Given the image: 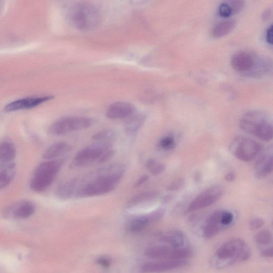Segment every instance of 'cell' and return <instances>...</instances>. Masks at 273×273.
Wrapping results in <instances>:
<instances>
[{"instance_id": "obj_26", "label": "cell", "mask_w": 273, "mask_h": 273, "mask_svg": "<svg viewBox=\"0 0 273 273\" xmlns=\"http://www.w3.org/2000/svg\"><path fill=\"white\" fill-rule=\"evenodd\" d=\"M152 223L149 215L136 217L130 222L129 229L132 232L138 233L144 230Z\"/></svg>"}, {"instance_id": "obj_15", "label": "cell", "mask_w": 273, "mask_h": 273, "mask_svg": "<svg viewBox=\"0 0 273 273\" xmlns=\"http://www.w3.org/2000/svg\"><path fill=\"white\" fill-rule=\"evenodd\" d=\"M35 211L34 205L30 201H23L12 205L6 210L9 216L18 219H23L31 217Z\"/></svg>"}, {"instance_id": "obj_7", "label": "cell", "mask_w": 273, "mask_h": 273, "mask_svg": "<svg viewBox=\"0 0 273 273\" xmlns=\"http://www.w3.org/2000/svg\"><path fill=\"white\" fill-rule=\"evenodd\" d=\"M111 147L112 144L94 142L83 148L76 154L70 164V168H80L93 162L97 163L100 158L105 152L111 149Z\"/></svg>"}, {"instance_id": "obj_21", "label": "cell", "mask_w": 273, "mask_h": 273, "mask_svg": "<svg viewBox=\"0 0 273 273\" xmlns=\"http://www.w3.org/2000/svg\"><path fill=\"white\" fill-rule=\"evenodd\" d=\"M16 150L12 142L4 141L0 142V166L13 163Z\"/></svg>"}, {"instance_id": "obj_2", "label": "cell", "mask_w": 273, "mask_h": 273, "mask_svg": "<svg viewBox=\"0 0 273 273\" xmlns=\"http://www.w3.org/2000/svg\"><path fill=\"white\" fill-rule=\"evenodd\" d=\"M251 256L250 249L244 240L231 239L219 247L215 254L218 268H227L236 263L248 260Z\"/></svg>"}, {"instance_id": "obj_28", "label": "cell", "mask_w": 273, "mask_h": 273, "mask_svg": "<svg viewBox=\"0 0 273 273\" xmlns=\"http://www.w3.org/2000/svg\"><path fill=\"white\" fill-rule=\"evenodd\" d=\"M256 135L258 137L263 141H269L273 138V127L270 123L266 122L260 126L257 130Z\"/></svg>"}, {"instance_id": "obj_24", "label": "cell", "mask_w": 273, "mask_h": 273, "mask_svg": "<svg viewBox=\"0 0 273 273\" xmlns=\"http://www.w3.org/2000/svg\"><path fill=\"white\" fill-rule=\"evenodd\" d=\"M15 174L16 165L14 163L0 166V190L9 185Z\"/></svg>"}, {"instance_id": "obj_12", "label": "cell", "mask_w": 273, "mask_h": 273, "mask_svg": "<svg viewBox=\"0 0 273 273\" xmlns=\"http://www.w3.org/2000/svg\"><path fill=\"white\" fill-rule=\"evenodd\" d=\"M231 65L237 72H250L255 67L256 61L250 53L247 51L237 52L231 59Z\"/></svg>"}, {"instance_id": "obj_9", "label": "cell", "mask_w": 273, "mask_h": 273, "mask_svg": "<svg viewBox=\"0 0 273 273\" xmlns=\"http://www.w3.org/2000/svg\"><path fill=\"white\" fill-rule=\"evenodd\" d=\"M223 194V188L218 186L207 189L190 204L187 212H192L216 203Z\"/></svg>"}, {"instance_id": "obj_3", "label": "cell", "mask_w": 273, "mask_h": 273, "mask_svg": "<svg viewBox=\"0 0 273 273\" xmlns=\"http://www.w3.org/2000/svg\"><path fill=\"white\" fill-rule=\"evenodd\" d=\"M69 19L79 30L91 31L97 28L101 22V14L96 6L90 3L76 4L69 9Z\"/></svg>"}, {"instance_id": "obj_27", "label": "cell", "mask_w": 273, "mask_h": 273, "mask_svg": "<svg viewBox=\"0 0 273 273\" xmlns=\"http://www.w3.org/2000/svg\"><path fill=\"white\" fill-rule=\"evenodd\" d=\"M116 137V133L112 129H105L95 134L92 139L95 142L112 144Z\"/></svg>"}, {"instance_id": "obj_25", "label": "cell", "mask_w": 273, "mask_h": 273, "mask_svg": "<svg viewBox=\"0 0 273 273\" xmlns=\"http://www.w3.org/2000/svg\"><path fill=\"white\" fill-rule=\"evenodd\" d=\"M158 195V193L156 191H146L140 193L134 196L129 200L126 205L127 207L129 209L132 208V207L157 198Z\"/></svg>"}, {"instance_id": "obj_37", "label": "cell", "mask_w": 273, "mask_h": 273, "mask_svg": "<svg viewBox=\"0 0 273 273\" xmlns=\"http://www.w3.org/2000/svg\"><path fill=\"white\" fill-rule=\"evenodd\" d=\"M264 224V221L262 219L255 218L252 219L250 222V228L251 230H257L262 228Z\"/></svg>"}, {"instance_id": "obj_33", "label": "cell", "mask_w": 273, "mask_h": 273, "mask_svg": "<svg viewBox=\"0 0 273 273\" xmlns=\"http://www.w3.org/2000/svg\"><path fill=\"white\" fill-rule=\"evenodd\" d=\"M174 139L170 136H166L159 142V146L164 150L171 149V148L174 147Z\"/></svg>"}, {"instance_id": "obj_20", "label": "cell", "mask_w": 273, "mask_h": 273, "mask_svg": "<svg viewBox=\"0 0 273 273\" xmlns=\"http://www.w3.org/2000/svg\"><path fill=\"white\" fill-rule=\"evenodd\" d=\"M72 147L64 141H58L51 145L45 152L43 157L47 160H53L69 152Z\"/></svg>"}, {"instance_id": "obj_16", "label": "cell", "mask_w": 273, "mask_h": 273, "mask_svg": "<svg viewBox=\"0 0 273 273\" xmlns=\"http://www.w3.org/2000/svg\"><path fill=\"white\" fill-rule=\"evenodd\" d=\"M222 211H217L207 219L203 229V236L206 239H211L225 228L221 223Z\"/></svg>"}, {"instance_id": "obj_6", "label": "cell", "mask_w": 273, "mask_h": 273, "mask_svg": "<svg viewBox=\"0 0 273 273\" xmlns=\"http://www.w3.org/2000/svg\"><path fill=\"white\" fill-rule=\"evenodd\" d=\"M145 255L157 260H181L191 257L193 251L187 246L175 248L165 245L154 246L146 249Z\"/></svg>"}, {"instance_id": "obj_4", "label": "cell", "mask_w": 273, "mask_h": 273, "mask_svg": "<svg viewBox=\"0 0 273 273\" xmlns=\"http://www.w3.org/2000/svg\"><path fill=\"white\" fill-rule=\"evenodd\" d=\"M63 159H53L40 164L35 170L30 187L35 192H42L48 188L61 170Z\"/></svg>"}, {"instance_id": "obj_39", "label": "cell", "mask_w": 273, "mask_h": 273, "mask_svg": "<svg viewBox=\"0 0 273 273\" xmlns=\"http://www.w3.org/2000/svg\"><path fill=\"white\" fill-rule=\"evenodd\" d=\"M149 180V177L147 175H142L135 183V187H139L144 185Z\"/></svg>"}, {"instance_id": "obj_13", "label": "cell", "mask_w": 273, "mask_h": 273, "mask_svg": "<svg viewBox=\"0 0 273 273\" xmlns=\"http://www.w3.org/2000/svg\"><path fill=\"white\" fill-rule=\"evenodd\" d=\"M136 111L135 107L126 102H117L112 104L106 112V115L110 119L127 118Z\"/></svg>"}, {"instance_id": "obj_29", "label": "cell", "mask_w": 273, "mask_h": 273, "mask_svg": "<svg viewBox=\"0 0 273 273\" xmlns=\"http://www.w3.org/2000/svg\"><path fill=\"white\" fill-rule=\"evenodd\" d=\"M146 167L153 176H158L163 173L165 170L164 164L158 162L156 159H150L146 163Z\"/></svg>"}, {"instance_id": "obj_31", "label": "cell", "mask_w": 273, "mask_h": 273, "mask_svg": "<svg viewBox=\"0 0 273 273\" xmlns=\"http://www.w3.org/2000/svg\"><path fill=\"white\" fill-rule=\"evenodd\" d=\"M234 215L232 213L228 211H222L221 223L224 228L228 227L233 222Z\"/></svg>"}, {"instance_id": "obj_40", "label": "cell", "mask_w": 273, "mask_h": 273, "mask_svg": "<svg viewBox=\"0 0 273 273\" xmlns=\"http://www.w3.org/2000/svg\"><path fill=\"white\" fill-rule=\"evenodd\" d=\"M266 39L267 43L269 44L273 45V25H271L266 31Z\"/></svg>"}, {"instance_id": "obj_32", "label": "cell", "mask_w": 273, "mask_h": 273, "mask_svg": "<svg viewBox=\"0 0 273 273\" xmlns=\"http://www.w3.org/2000/svg\"><path fill=\"white\" fill-rule=\"evenodd\" d=\"M219 15L223 17H228L232 15V11L228 2L223 3L218 9Z\"/></svg>"}, {"instance_id": "obj_8", "label": "cell", "mask_w": 273, "mask_h": 273, "mask_svg": "<svg viewBox=\"0 0 273 273\" xmlns=\"http://www.w3.org/2000/svg\"><path fill=\"white\" fill-rule=\"evenodd\" d=\"M260 146L256 141L249 138L238 136L235 138L229 146L231 153L242 161H252L260 151Z\"/></svg>"}, {"instance_id": "obj_43", "label": "cell", "mask_w": 273, "mask_h": 273, "mask_svg": "<svg viewBox=\"0 0 273 273\" xmlns=\"http://www.w3.org/2000/svg\"><path fill=\"white\" fill-rule=\"evenodd\" d=\"M201 175L199 174H196V176L195 177V180L196 182H198L199 181H200V180L201 179Z\"/></svg>"}, {"instance_id": "obj_5", "label": "cell", "mask_w": 273, "mask_h": 273, "mask_svg": "<svg viewBox=\"0 0 273 273\" xmlns=\"http://www.w3.org/2000/svg\"><path fill=\"white\" fill-rule=\"evenodd\" d=\"M92 118L84 116H66L59 118L49 126L48 132L53 136H61L90 128Z\"/></svg>"}, {"instance_id": "obj_18", "label": "cell", "mask_w": 273, "mask_h": 273, "mask_svg": "<svg viewBox=\"0 0 273 273\" xmlns=\"http://www.w3.org/2000/svg\"><path fill=\"white\" fill-rule=\"evenodd\" d=\"M146 120V115L144 113L136 111L131 116L127 118L124 126L126 133L134 135L138 132L143 126Z\"/></svg>"}, {"instance_id": "obj_17", "label": "cell", "mask_w": 273, "mask_h": 273, "mask_svg": "<svg viewBox=\"0 0 273 273\" xmlns=\"http://www.w3.org/2000/svg\"><path fill=\"white\" fill-rule=\"evenodd\" d=\"M79 183V179L74 178L65 182L57 188L56 191V197L62 200L69 199L74 195Z\"/></svg>"}, {"instance_id": "obj_41", "label": "cell", "mask_w": 273, "mask_h": 273, "mask_svg": "<svg viewBox=\"0 0 273 273\" xmlns=\"http://www.w3.org/2000/svg\"><path fill=\"white\" fill-rule=\"evenodd\" d=\"M262 256L265 258H271L273 257V250L272 247L264 249L261 252Z\"/></svg>"}, {"instance_id": "obj_38", "label": "cell", "mask_w": 273, "mask_h": 273, "mask_svg": "<svg viewBox=\"0 0 273 273\" xmlns=\"http://www.w3.org/2000/svg\"><path fill=\"white\" fill-rule=\"evenodd\" d=\"M97 263L105 268H108L110 266L111 262L108 258L101 257L97 260Z\"/></svg>"}, {"instance_id": "obj_42", "label": "cell", "mask_w": 273, "mask_h": 273, "mask_svg": "<svg viewBox=\"0 0 273 273\" xmlns=\"http://www.w3.org/2000/svg\"><path fill=\"white\" fill-rule=\"evenodd\" d=\"M225 180L229 182H233L235 179V175L233 173H229L225 177Z\"/></svg>"}, {"instance_id": "obj_22", "label": "cell", "mask_w": 273, "mask_h": 273, "mask_svg": "<svg viewBox=\"0 0 273 273\" xmlns=\"http://www.w3.org/2000/svg\"><path fill=\"white\" fill-rule=\"evenodd\" d=\"M255 170L259 178H264L271 174L273 171L272 155H264L261 157L255 164Z\"/></svg>"}, {"instance_id": "obj_11", "label": "cell", "mask_w": 273, "mask_h": 273, "mask_svg": "<svg viewBox=\"0 0 273 273\" xmlns=\"http://www.w3.org/2000/svg\"><path fill=\"white\" fill-rule=\"evenodd\" d=\"M187 264L186 260H158L144 264L141 271L144 273H162L182 268Z\"/></svg>"}, {"instance_id": "obj_34", "label": "cell", "mask_w": 273, "mask_h": 273, "mask_svg": "<svg viewBox=\"0 0 273 273\" xmlns=\"http://www.w3.org/2000/svg\"><path fill=\"white\" fill-rule=\"evenodd\" d=\"M230 5L232 14L239 13L245 7V2L242 1H231L228 2Z\"/></svg>"}, {"instance_id": "obj_1", "label": "cell", "mask_w": 273, "mask_h": 273, "mask_svg": "<svg viewBox=\"0 0 273 273\" xmlns=\"http://www.w3.org/2000/svg\"><path fill=\"white\" fill-rule=\"evenodd\" d=\"M125 171L122 164H112L96 171L86 178L74 195L76 198H86L104 195L114 190Z\"/></svg>"}, {"instance_id": "obj_19", "label": "cell", "mask_w": 273, "mask_h": 273, "mask_svg": "<svg viewBox=\"0 0 273 273\" xmlns=\"http://www.w3.org/2000/svg\"><path fill=\"white\" fill-rule=\"evenodd\" d=\"M161 240L173 247H186V237L182 231L179 230H171L167 231L162 235Z\"/></svg>"}, {"instance_id": "obj_14", "label": "cell", "mask_w": 273, "mask_h": 273, "mask_svg": "<svg viewBox=\"0 0 273 273\" xmlns=\"http://www.w3.org/2000/svg\"><path fill=\"white\" fill-rule=\"evenodd\" d=\"M52 98L51 96L33 97L20 99L6 105L4 110L13 112L35 108Z\"/></svg>"}, {"instance_id": "obj_44", "label": "cell", "mask_w": 273, "mask_h": 273, "mask_svg": "<svg viewBox=\"0 0 273 273\" xmlns=\"http://www.w3.org/2000/svg\"><path fill=\"white\" fill-rule=\"evenodd\" d=\"M171 198V197H168H168H166L163 199L164 203H167V202H168V201H170V200H171V199H170Z\"/></svg>"}, {"instance_id": "obj_30", "label": "cell", "mask_w": 273, "mask_h": 273, "mask_svg": "<svg viewBox=\"0 0 273 273\" xmlns=\"http://www.w3.org/2000/svg\"><path fill=\"white\" fill-rule=\"evenodd\" d=\"M256 241L260 246L268 245L272 241V233L267 230L260 231L256 236Z\"/></svg>"}, {"instance_id": "obj_23", "label": "cell", "mask_w": 273, "mask_h": 273, "mask_svg": "<svg viewBox=\"0 0 273 273\" xmlns=\"http://www.w3.org/2000/svg\"><path fill=\"white\" fill-rule=\"evenodd\" d=\"M236 24V21L233 20L219 22L212 29V37L216 39H219L226 36L233 30Z\"/></svg>"}, {"instance_id": "obj_36", "label": "cell", "mask_w": 273, "mask_h": 273, "mask_svg": "<svg viewBox=\"0 0 273 273\" xmlns=\"http://www.w3.org/2000/svg\"><path fill=\"white\" fill-rule=\"evenodd\" d=\"M114 154L115 151L112 149L107 151L103 154V156L100 158L97 163L103 164L108 162L109 160L111 159L114 156Z\"/></svg>"}, {"instance_id": "obj_35", "label": "cell", "mask_w": 273, "mask_h": 273, "mask_svg": "<svg viewBox=\"0 0 273 273\" xmlns=\"http://www.w3.org/2000/svg\"><path fill=\"white\" fill-rule=\"evenodd\" d=\"M185 180L183 179L176 180L170 184L168 187L169 191H175L181 189L185 184Z\"/></svg>"}, {"instance_id": "obj_10", "label": "cell", "mask_w": 273, "mask_h": 273, "mask_svg": "<svg viewBox=\"0 0 273 273\" xmlns=\"http://www.w3.org/2000/svg\"><path fill=\"white\" fill-rule=\"evenodd\" d=\"M268 122V117L264 112L260 111H252L248 112L243 115L240 126L243 131L254 135L260 126Z\"/></svg>"}]
</instances>
